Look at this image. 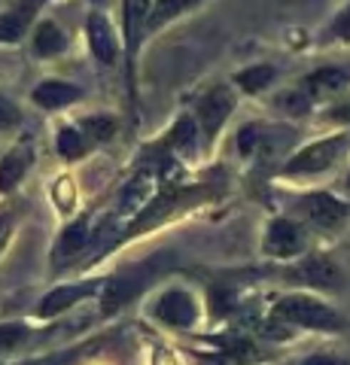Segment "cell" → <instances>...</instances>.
<instances>
[{
  "label": "cell",
  "mask_w": 350,
  "mask_h": 365,
  "mask_svg": "<svg viewBox=\"0 0 350 365\" xmlns=\"http://www.w3.org/2000/svg\"><path fill=\"white\" fill-rule=\"evenodd\" d=\"M271 317L280 319V323H292L302 329H317V332H341L344 319L338 317L329 304H323L314 295L304 292H292L277 299V304L271 307Z\"/></svg>",
  "instance_id": "obj_1"
},
{
  "label": "cell",
  "mask_w": 350,
  "mask_h": 365,
  "mask_svg": "<svg viewBox=\"0 0 350 365\" xmlns=\"http://www.w3.org/2000/svg\"><path fill=\"white\" fill-rule=\"evenodd\" d=\"M235 107H238V88L232 83H213L210 88L201 91V98L195 101V110H192L201 131V143L213 146V140L225 128V122L232 119Z\"/></svg>",
  "instance_id": "obj_2"
},
{
  "label": "cell",
  "mask_w": 350,
  "mask_h": 365,
  "mask_svg": "<svg viewBox=\"0 0 350 365\" xmlns=\"http://www.w3.org/2000/svg\"><path fill=\"white\" fill-rule=\"evenodd\" d=\"M168 265H171V256L159 253V256L146 259L143 265H134L125 274H119V277L107 280V287H104V314H113V311H119L122 304H128L134 295L150 287V283L159 277Z\"/></svg>",
  "instance_id": "obj_3"
},
{
  "label": "cell",
  "mask_w": 350,
  "mask_h": 365,
  "mask_svg": "<svg viewBox=\"0 0 350 365\" xmlns=\"http://www.w3.org/2000/svg\"><path fill=\"white\" fill-rule=\"evenodd\" d=\"M350 146V137L347 134H332V137H323V140H314L308 146H302L299 153H292L284 165V177H311V174H323L329 170L341 153Z\"/></svg>",
  "instance_id": "obj_4"
},
{
  "label": "cell",
  "mask_w": 350,
  "mask_h": 365,
  "mask_svg": "<svg viewBox=\"0 0 350 365\" xmlns=\"http://www.w3.org/2000/svg\"><path fill=\"white\" fill-rule=\"evenodd\" d=\"M52 0H13L0 13V46H19L31 40V31L46 16Z\"/></svg>",
  "instance_id": "obj_5"
},
{
  "label": "cell",
  "mask_w": 350,
  "mask_h": 365,
  "mask_svg": "<svg viewBox=\"0 0 350 365\" xmlns=\"http://www.w3.org/2000/svg\"><path fill=\"white\" fill-rule=\"evenodd\" d=\"M86 46H88V52H92V58L98 61V67H116L119 55H125V49H122V34H116L110 16L98 6L86 16Z\"/></svg>",
  "instance_id": "obj_6"
},
{
  "label": "cell",
  "mask_w": 350,
  "mask_h": 365,
  "mask_svg": "<svg viewBox=\"0 0 350 365\" xmlns=\"http://www.w3.org/2000/svg\"><path fill=\"white\" fill-rule=\"evenodd\" d=\"M28 98H31V104L37 110H43V113H58V110L80 104V101L86 98V88L71 83V79L49 76V79H40V83L31 88Z\"/></svg>",
  "instance_id": "obj_7"
},
{
  "label": "cell",
  "mask_w": 350,
  "mask_h": 365,
  "mask_svg": "<svg viewBox=\"0 0 350 365\" xmlns=\"http://www.w3.org/2000/svg\"><path fill=\"white\" fill-rule=\"evenodd\" d=\"M34 140L31 137H19L9 150L0 155V195H13V192L25 182L28 170L34 168Z\"/></svg>",
  "instance_id": "obj_8"
},
{
  "label": "cell",
  "mask_w": 350,
  "mask_h": 365,
  "mask_svg": "<svg viewBox=\"0 0 350 365\" xmlns=\"http://www.w3.org/2000/svg\"><path fill=\"white\" fill-rule=\"evenodd\" d=\"M92 244V216L88 213H80L76 220H71L64 228H61V235L55 237V247H52V265L55 268H64V265H71V262L83 253V250Z\"/></svg>",
  "instance_id": "obj_9"
},
{
  "label": "cell",
  "mask_w": 350,
  "mask_h": 365,
  "mask_svg": "<svg viewBox=\"0 0 350 365\" xmlns=\"http://www.w3.org/2000/svg\"><path fill=\"white\" fill-rule=\"evenodd\" d=\"M153 314L159 323L171 326V329H189V326H195V319H198V302H195V295L186 289H168L159 295Z\"/></svg>",
  "instance_id": "obj_10"
},
{
  "label": "cell",
  "mask_w": 350,
  "mask_h": 365,
  "mask_svg": "<svg viewBox=\"0 0 350 365\" xmlns=\"http://www.w3.org/2000/svg\"><path fill=\"white\" fill-rule=\"evenodd\" d=\"M104 287H107V280H88V283H67V287H55L49 295H43V302L37 307V317L40 319L58 317V314L67 311V307H73V304H80L83 299L98 295Z\"/></svg>",
  "instance_id": "obj_11"
},
{
  "label": "cell",
  "mask_w": 350,
  "mask_h": 365,
  "mask_svg": "<svg viewBox=\"0 0 350 365\" xmlns=\"http://www.w3.org/2000/svg\"><path fill=\"white\" fill-rule=\"evenodd\" d=\"M292 280L304 283V287H314V289H338L341 287V268L326 256V253H314V256H304L296 268L289 271Z\"/></svg>",
  "instance_id": "obj_12"
},
{
  "label": "cell",
  "mask_w": 350,
  "mask_h": 365,
  "mask_svg": "<svg viewBox=\"0 0 350 365\" xmlns=\"http://www.w3.org/2000/svg\"><path fill=\"white\" fill-rule=\"evenodd\" d=\"M31 49L43 61L61 58V55L71 49V31H67L55 16H43L37 21V28L31 31Z\"/></svg>",
  "instance_id": "obj_13"
},
{
  "label": "cell",
  "mask_w": 350,
  "mask_h": 365,
  "mask_svg": "<svg viewBox=\"0 0 350 365\" xmlns=\"http://www.w3.org/2000/svg\"><path fill=\"white\" fill-rule=\"evenodd\" d=\"M304 250V235L302 228L287 220V216H277V220L268 222V232H265V253L274 256V259H292Z\"/></svg>",
  "instance_id": "obj_14"
},
{
  "label": "cell",
  "mask_w": 350,
  "mask_h": 365,
  "mask_svg": "<svg viewBox=\"0 0 350 365\" xmlns=\"http://www.w3.org/2000/svg\"><path fill=\"white\" fill-rule=\"evenodd\" d=\"M299 207L314 225H320V228H335L350 216L347 204L338 201L335 195H329V192H311V195H304L299 201Z\"/></svg>",
  "instance_id": "obj_15"
},
{
  "label": "cell",
  "mask_w": 350,
  "mask_h": 365,
  "mask_svg": "<svg viewBox=\"0 0 350 365\" xmlns=\"http://www.w3.org/2000/svg\"><path fill=\"white\" fill-rule=\"evenodd\" d=\"M347 83H350V73L341 71V67H320V71L304 76L299 83V88L317 104V101H329L335 95H341L347 88Z\"/></svg>",
  "instance_id": "obj_16"
},
{
  "label": "cell",
  "mask_w": 350,
  "mask_h": 365,
  "mask_svg": "<svg viewBox=\"0 0 350 365\" xmlns=\"http://www.w3.org/2000/svg\"><path fill=\"white\" fill-rule=\"evenodd\" d=\"M92 150H95V143L80 131L76 122H64L55 128V155H58L61 162H67V165L83 162Z\"/></svg>",
  "instance_id": "obj_17"
},
{
  "label": "cell",
  "mask_w": 350,
  "mask_h": 365,
  "mask_svg": "<svg viewBox=\"0 0 350 365\" xmlns=\"http://www.w3.org/2000/svg\"><path fill=\"white\" fill-rule=\"evenodd\" d=\"M76 125H80V131L95 146H104L110 140H116V134H119V116H116V113H107V110L80 116V119H76Z\"/></svg>",
  "instance_id": "obj_18"
},
{
  "label": "cell",
  "mask_w": 350,
  "mask_h": 365,
  "mask_svg": "<svg viewBox=\"0 0 350 365\" xmlns=\"http://www.w3.org/2000/svg\"><path fill=\"white\" fill-rule=\"evenodd\" d=\"M198 4H205V0H153V13H150V25H146V34L162 31L168 28L171 21H177L183 13H189V9H195Z\"/></svg>",
  "instance_id": "obj_19"
},
{
  "label": "cell",
  "mask_w": 350,
  "mask_h": 365,
  "mask_svg": "<svg viewBox=\"0 0 350 365\" xmlns=\"http://www.w3.org/2000/svg\"><path fill=\"white\" fill-rule=\"evenodd\" d=\"M274 76H277V71L271 64H250L232 76V86L238 88L241 95H262V91L274 83Z\"/></svg>",
  "instance_id": "obj_20"
},
{
  "label": "cell",
  "mask_w": 350,
  "mask_h": 365,
  "mask_svg": "<svg viewBox=\"0 0 350 365\" xmlns=\"http://www.w3.org/2000/svg\"><path fill=\"white\" fill-rule=\"evenodd\" d=\"M21 125H25L21 107L6 95V91H0V134H19Z\"/></svg>",
  "instance_id": "obj_21"
},
{
  "label": "cell",
  "mask_w": 350,
  "mask_h": 365,
  "mask_svg": "<svg viewBox=\"0 0 350 365\" xmlns=\"http://www.w3.org/2000/svg\"><path fill=\"white\" fill-rule=\"evenodd\" d=\"M52 201L61 213H71L76 207V186H73V177H58L52 182Z\"/></svg>",
  "instance_id": "obj_22"
},
{
  "label": "cell",
  "mask_w": 350,
  "mask_h": 365,
  "mask_svg": "<svg viewBox=\"0 0 350 365\" xmlns=\"http://www.w3.org/2000/svg\"><path fill=\"white\" fill-rule=\"evenodd\" d=\"M277 107L284 113H292V116H302V113H308L314 107V101L296 86V88H289V91H284V95L277 98Z\"/></svg>",
  "instance_id": "obj_23"
},
{
  "label": "cell",
  "mask_w": 350,
  "mask_h": 365,
  "mask_svg": "<svg viewBox=\"0 0 350 365\" xmlns=\"http://www.w3.org/2000/svg\"><path fill=\"white\" fill-rule=\"evenodd\" d=\"M25 338H28V326L25 323H0V350L4 353L16 350Z\"/></svg>",
  "instance_id": "obj_24"
},
{
  "label": "cell",
  "mask_w": 350,
  "mask_h": 365,
  "mask_svg": "<svg viewBox=\"0 0 350 365\" xmlns=\"http://www.w3.org/2000/svg\"><path fill=\"white\" fill-rule=\"evenodd\" d=\"M326 37L341 40V43H350V4L332 19V25H329V31H326Z\"/></svg>",
  "instance_id": "obj_25"
},
{
  "label": "cell",
  "mask_w": 350,
  "mask_h": 365,
  "mask_svg": "<svg viewBox=\"0 0 350 365\" xmlns=\"http://www.w3.org/2000/svg\"><path fill=\"white\" fill-rule=\"evenodd\" d=\"M326 119L335 122V125H350V95H344L341 101H335L326 113Z\"/></svg>",
  "instance_id": "obj_26"
},
{
  "label": "cell",
  "mask_w": 350,
  "mask_h": 365,
  "mask_svg": "<svg viewBox=\"0 0 350 365\" xmlns=\"http://www.w3.org/2000/svg\"><path fill=\"white\" fill-rule=\"evenodd\" d=\"M83 350H88V347L67 350V353H61V356H49V359H34V362H28V365H73L76 359L83 356Z\"/></svg>",
  "instance_id": "obj_27"
},
{
  "label": "cell",
  "mask_w": 350,
  "mask_h": 365,
  "mask_svg": "<svg viewBox=\"0 0 350 365\" xmlns=\"http://www.w3.org/2000/svg\"><path fill=\"white\" fill-rule=\"evenodd\" d=\"M13 228H16V213L13 210L0 213V250L9 244V237H13Z\"/></svg>",
  "instance_id": "obj_28"
},
{
  "label": "cell",
  "mask_w": 350,
  "mask_h": 365,
  "mask_svg": "<svg viewBox=\"0 0 350 365\" xmlns=\"http://www.w3.org/2000/svg\"><path fill=\"white\" fill-rule=\"evenodd\" d=\"M302 365H350V362L335 356V353H314V356H308Z\"/></svg>",
  "instance_id": "obj_29"
},
{
  "label": "cell",
  "mask_w": 350,
  "mask_h": 365,
  "mask_svg": "<svg viewBox=\"0 0 350 365\" xmlns=\"http://www.w3.org/2000/svg\"><path fill=\"white\" fill-rule=\"evenodd\" d=\"M88 4H95V6H101V4H107V0H88Z\"/></svg>",
  "instance_id": "obj_30"
},
{
  "label": "cell",
  "mask_w": 350,
  "mask_h": 365,
  "mask_svg": "<svg viewBox=\"0 0 350 365\" xmlns=\"http://www.w3.org/2000/svg\"><path fill=\"white\" fill-rule=\"evenodd\" d=\"M347 186H350V177H347Z\"/></svg>",
  "instance_id": "obj_31"
}]
</instances>
